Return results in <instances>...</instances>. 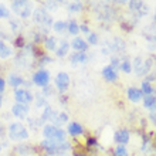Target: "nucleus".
I'll list each match as a JSON object with an SVG mask.
<instances>
[{
    "instance_id": "nucleus-38",
    "label": "nucleus",
    "mask_w": 156,
    "mask_h": 156,
    "mask_svg": "<svg viewBox=\"0 0 156 156\" xmlns=\"http://www.w3.org/2000/svg\"><path fill=\"white\" fill-rule=\"evenodd\" d=\"M87 145H88V146H95V145H98V142H97L95 138H88V139H87Z\"/></svg>"
},
{
    "instance_id": "nucleus-4",
    "label": "nucleus",
    "mask_w": 156,
    "mask_h": 156,
    "mask_svg": "<svg viewBox=\"0 0 156 156\" xmlns=\"http://www.w3.org/2000/svg\"><path fill=\"white\" fill-rule=\"evenodd\" d=\"M33 19L37 21L41 27L53 26V19H51V16H50L48 13H47V10H45V9H43V7L36 9V10H34Z\"/></svg>"
},
{
    "instance_id": "nucleus-18",
    "label": "nucleus",
    "mask_w": 156,
    "mask_h": 156,
    "mask_svg": "<svg viewBox=\"0 0 156 156\" xmlns=\"http://www.w3.org/2000/svg\"><path fill=\"white\" fill-rule=\"evenodd\" d=\"M12 48L9 47L7 44H6V41L4 40H0V58H3V60H6V58H9L10 55H12Z\"/></svg>"
},
{
    "instance_id": "nucleus-3",
    "label": "nucleus",
    "mask_w": 156,
    "mask_h": 156,
    "mask_svg": "<svg viewBox=\"0 0 156 156\" xmlns=\"http://www.w3.org/2000/svg\"><path fill=\"white\" fill-rule=\"evenodd\" d=\"M12 9L20 19H29L33 14V7L26 0H14L12 2Z\"/></svg>"
},
{
    "instance_id": "nucleus-41",
    "label": "nucleus",
    "mask_w": 156,
    "mask_h": 156,
    "mask_svg": "<svg viewBox=\"0 0 156 156\" xmlns=\"http://www.w3.org/2000/svg\"><path fill=\"white\" fill-rule=\"evenodd\" d=\"M4 88H6V81H4L3 78L0 77V94L4 91Z\"/></svg>"
},
{
    "instance_id": "nucleus-20",
    "label": "nucleus",
    "mask_w": 156,
    "mask_h": 156,
    "mask_svg": "<svg viewBox=\"0 0 156 156\" xmlns=\"http://www.w3.org/2000/svg\"><path fill=\"white\" fill-rule=\"evenodd\" d=\"M88 61V55H87V53H77L75 51L73 55H71V62L73 64H78V62H81V64H84V62Z\"/></svg>"
},
{
    "instance_id": "nucleus-16",
    "label": "nucleus",
    "mask_w": 156,
    "mask_h": 156,
    "mask_svg": "<svg viewBox=\"0 0 156 156\" xmlns=\"http://www.w3.org/2000/svg\"><path fill=\"white\" fill-rule=\"evenodd\" d=\"M109 47H111V51H115V53H122L125 50V41L122 38L115 37L112 38V41L109 43Z\"/></svg>"
},
{
    "instance_id": "nucleus-30",
    "label": "nucleus",
    "mask_w": 156,
    "mask_h": 156,
    "mask_svg": "<svg viewBox=\"0 0 156 156\" xmlns=\"http://www.w3.org/2000/svg\"><path fill=\"white\" fill-rule=\"evenodd\" d=\"M81 9H82V3L81 2H73V3L68 4V10L73 13H78V12H81Z\"/></svg>"
},
{
    "instance_id": "nucleus-28",
    "label": "nucleus",
    "mask_w": 156,
    "mask_h": 156,
    "mask_svg": "<svg viewBox=\"0 0 156 156\" xmlns=\"http://www.w3.org/2000/svg\"><path fill=\"white\" fill-rule=\"evenodd\" d=\"M140 91H142L144 97H145V95H152L153 88H152V85H151V82H149V81H144V82H142V88H140Z\"/></svg>"
},
{
    "instance_id": "nucleus-31",
    "label": "nucleus",
    "mask_w": 156,
    "mask_h": 156,
    "mask_svg": "<svg viewBox=\"0 0 156 156\" xmlns=\"http://www.w3.org/2000/svg\"><path fill=\"white\" fill-rule=\"evenodd\" d=\"M115 156H129L128 153L126 148H125V145H118L115 149Z\"/></svg>"
},
{
    "instance_id": "nucleus-43",
    "label": "nucleus",
    "mask_w": 156,
    "mask_h": 156,
    "mask_svg": "<svg viewBox=\"0 0 156 156\" xmlns=\"http://www.w3.org/2000/svg\"><path fill=\"white\" fill-rule=\"evenodd\" d=\"M74 156H84V155H74Z\"/></svg>"
},
{
    "instance_id": "nucleus-29",
    "label": "nucleus",
    "mask_w": 156,
    "mask_h": 156,
    "mask_svg": "<svg viewBox=\"0 0 156 156\" xmlns=\"http://www.w3.org/2000/svg\"><path fill=\"white\" fill-rule=\"evenodd\" d=\"M87 43H88V45H97L99 43L98 34H97V33H92V31H91V33L88 34V37H87Z\"/></svg>"
},
{
    "instance_id": "nucleus-11",
    "label": "nucleus",
    "mask_w": 156,
    "mask_h": 156,
    "mask_svg": "<svg viewBox=\"0 0 156 156\" xmlns=\"http://www.w3.org/2000/svg\"><path fill=\"white\" fill-rule=\"evenodd\" d=\"M71 47H73V50H75L77 53H87V50H88V43H87L84 38L81 37H75L74 40H73V43H71Z\"/></svg>"
},
{
    "instance_id": "nucleus-33",
    "label": "nucleus",
    "mask_w": 156,
    "mask_h": 156,
    "mask_svg": "<svg viewBox=\"0 0 156 156\" xmlns=\"http://www.w3.org/2000/svg\"><path fill=\"white\" fill-rule=\"evenodd\" d=\"M129 9H131V10H135L136 13L139 12L140 9H142V6H144V2H129Z\"/></svg>"
},
{
    "instance_id": "nucleus-1",
    "label": "nucleus",
    "mask_w": 156,
    "mask_h": 156,
    "mask_svg": "<svg viewBox=\"0 0 156 156\" xmlns=\"http://www.w3.org/2000/svg\"><path fill=\"white\" fill-rule=\"evenodd\" d=\"M43 135H44L45 139L53 140L55 144H62V142H66L67 133L61 128L54 126L53 123H47V125H44V128H43Z\"/></svg>"
},
{
    "instance_id": "nucleus-15",
    "label": "nucleus",
    "mask_w": 156,
    "mask_h": 156,
    "mask_svg": "<svg viewBox=\"0 0 156 156\" xmlns=\"http://www.w3.org/2000/svg\"><path fill=\"white\" fill-rule=\"evenodd\" d=\"M16 153L19 156H31L34 153V148L31 146V145H29V144H21V145H19L16 149Z\"/></svg>"
},
{
    "instance_id": "nucleus-21",
    "label": "nucleus",
    "mask_w": 156,
    "mask_h": 156,
    "mask_svg": "<svg viewBox=\"0 0 156 156\" xmlns=\"http://www.w3.org/2000/svg\"><path fill=\"white\" fill-rule=\"evenodd\" d=\"M144 107L148 109H153L156 107V97L155 95H145L144 97Z\"/></svg>"
},
{
    "instance_id": "nucleus-10",
    "label": "nucleus",
    "mask_w": 156,
    "mask_h": 156,
    "mask_svg": "<svg viewBox=\"0 0 156 156\" xmlns=\"http://www.w3.org/2000/svg\"><path fill=\"white\" fill-rule=\"evenodd\" d=\"M129 138H131V133L128 129H118L114 135V140L119 145H126L129 142Z\"/></svg>"
},
{
    "instance_id": "nucleus-12",
    "label": "nucleus",
    "mask_w": 156,
    "mask_h": 156,
    "mask_svg": "<svg viewBox=\"0 0 156 156\" xmlns=\"http://www.w3.org/2000/svg\"><path fill=\"white\" fill-rule=\"evenodd\" d=\"M101 73H102V77L105 78L108 82H115L116 80H118V71L114 70L111 66H105Z\"/></svg>"
},
{
    "instance_id": "nucleus-40",
    "label": "nucleus",
    "mask_w": 156,
    "mask_h": 156,
    "mask_svg": "<svg viewBox=\"0 0 156 156\" xmlns=\"http://www.w3.org/2000/svg\"><path fill=\"white\" fill-rule=\"evenodd\" d=\"M80 31H84V33H87V34H90V33H91L90 29H88V26H87V24H81V26H80Z\"/></svg>"
},
{
    "instance_id": "nucleus-14",
    "label": "nucleus",
    "mask_w": 156,
    "mask_h": 156,
    "mask_svg": "<svg viewBox=\"0 0 156 156\" xmlns=\"http://www.w3.org/2000/svg\"><path fill=\"white\" fill-rule=\"evenodd\" d=\"M128 99L132 101V102H139L140 99L144 98V94H142V91L139 88H136V87H131V88H128Z\"/></svg>"
},
{
    "instance_id": "nucleus-9",
    "label": "nucleus",
    "mask_w": 156,
    "mask_h": 156,
    "mask_svg": "<svg viewBox=\"0 0 156 156\" xmlns=\"http://www.w3.org/2000/svg\"><path fill=\"white\" fill-rule=\"evenodd\" d=\"M41 146L44 148L45 152L51 156H55V155H60V153H61V151H60V144H55V142H53V140H50V139L43 140V142H41Z\"/></svg>"
},
{
    "instance_id": "nucleus-19",
    "label": "nucleus",
    "mask_w": 156,
    "mask_h": 156,
    "mask_svg": "<svg viewBox=\"0 0 156 156\" xmlns=\"http://www.w3.org/2000/svg\"><path fill=\"white\" fill-rule=\"evenodd\" d=\"M68 50H70V43L66 40H62L61 43H60V47L55 50V55H57V57H64V55H67Z\"/></svg>"
},
{
    "instance_id": "nucleus-44",
    "label": "nucleus",
    "mask_w": 156,
    "mask_h": 156,
    "mask_svg": "<svg viewBox=\"0 0 156 156\" xmlns=\"http://www.w3.org/2000/svg\"><path fill=\"white\" fill-rule=\"evenodd\" d=\"M0 151H2V144H0Z\"/></svg>"
},
{
    "instance_id": "nucleus-36",
    "label": "nucleus",
    "mask_w": 156,
    "mask_h": 156,
    "mask_svg": "<svg viewBox=\"0 0 156 156\" xmlns=\"http://www.w3.org/2000/svg\"><path fill=\"white\" fill-rule=\"evenodd\" d=\"M44 9L47 10H57V3H54V2H47V3H44Z\"/></svg>"
},
{
    "instance_id": "nucleus-42",
    "label": "nucleus",
    "mask_w": 156,
    "mask_h": 156,
    "mask_svg": "<svg viewBox=\"0 0 156 156\" xmlns=\"http://www.w3.org/2000/svg\"><path fill=\"white\" fill-rule=\"evenodd\" d=\"M0 108H2V95H0Z\"/></svg>"
},
{
    "instance_id": "nucleus-25",
    "label": "nucleus",
    "mask_w": 156,
    "mask_h": 156,
    "mask_svg": "<svg viewBox=\"0 0 156 156\" xmlns=\"http://www.w3.org/2000/svg\"><path fill=\"white\" fill-rule=\"evenodd\" d=\"M53 115H54V109L50 107V105H47V107L44 108L43 114H41V122H44V121H51Z\"/></svg>"
},
{
    "instance_id": "nucleus-27",
    "label": "nucleus",
    "mask_w": 156,
    "mask_h": 156,
    "mask_svg": "<svg viewBox=\"0 0 156 156\" xmlns=\"http://www.w3.org/2000/svg\"><path fill=\"white\" fill-rule=\"evenodd\" d=\"M67 29V23L62 20H58V21H54L53 23V30L55 33H62L64 30Z\"/></svg>"
},
{
    "instance_id": "nucleus-32",
    "label": "nucleus",
    "mask_w": 156,
    "mask_h": 156,
    "mask_svg": "<svg viewBox=\"0 0 156 156\" xmlns=\"http://www.w3.org/2000/svg\"><path fill=\"white\" fill-rule=\"evenodd\" d=\"M0 19H10V10L4 4H0Z\"/></svg>"
},
{
    "instance_id": "nucleus-6",
    "label": "nucleus",
    "mask_w": 156,
    "mask_h": 156,
    "mask_svg": "<svg viewBox=\"0 0 156 156\" xmlns=\"http://www.w3.org/2000/svg\"><path fill=\"white\" fill-rule=\"evenodd\" d=\"M14 99H16L17 104L29 105V104L34 99V97L30 91L24 90V88H17V90H14Z\"/></svg>"
},
{
    "instance_id": "nucleus-45",
    "label": "nucleus",
    "mask_w": 156,
    "mask_h": 156,
    "mask_svg": "<svg viewBox=\"0 0 156 156\" xmlns=\"http://www.w3.org/2000/svg\"><path fill=\"white\" fill-rule=\"evenodd\" d=\"M155 20H156V16H155Z\"/></svg>"
},
{
    "instance_id": "nucleus-23",
    "label": "nucleus",
    "mask_w": 156,
    "mask_h": 156,
    "mask_svg": "<svg viewBox=\"0 0 156 156\" xmlns=\"http://www.w3.org/2000/svg\"><path fill=\"white\" fill-rule=\"evenodd\" d=\"M44 47L47 50H50V51H55L57 50V40H55V37H47L44 40Z\"/></svg>"
},
{
    "instance_id": "nucleus-34",
    "label": "nucleus",
    "mask_w": 156,
    "mask_h": 156,
    "mask_svg": "<svg viewBox=\"0 0 156 156\" xmlns=\"http://www.w3.org/2000/svg\"><path fill=\"white\" fill-rule=\"evenodd\" d=\"M109 66H111L114 70L118 71L119 67H121V60H119V58H116V57H112L111 58V64H109Z\"/></svg>"
},
{
    "instance_id": "nucleus-39",
    "label": "nucleus",
    "mask_w": 156,
    "mask_h": 156,
    "mask_svg": "<svg viewBox=\"0 0 156 156\" xmlns=\"http://www.w3.org/2000/svg\"><path fill=\"white\" fill-rule=\"evenodd\" d=\"M16 45L19 47V48H21V47L24 45V40H23V37H17V40H16Z\"/></svg>"
},
{
    "instance_id": "nucleus-8",
    "label": "nucleus",
    "mask_w": 156,
    "mask_h": 156,
    "mask_svg": "<svg viewBox=\"0 0 156 156\" xmlns=\"http://www.w3.org/2000/svg\"><path fill=\"white\" fill-rule=\"evenodd\" d=\"M29 111H30L29 105H24V104H17L16 102L12 107V114L19 119H27Z\"/></svg>"
},
{
    "instance_id": "nucleus-26",
    "label": "nucleus",
    "mask_w": 156,
    "mask_h": 156,
    "mask_svg": "<svg viewBox=\"0 0 156 156\" xmlns=\"http://www.w3.org/2000/svg\"><path fill=\"white\" fill-rule=\"evenodd\" d=\"M119 70L123 71L125 74H131V73H132V64H131V61H129L128 58H123L122 61H121V67H119Z\"/></svg>"
},
{
    "instance_id": "nucleus-5",
    "label": "nucleus",
    "mask_w": 156,
    "mask_h": 156,
    "mask_svg": "<svg viewBox=\"0 0 156 156\" xmlns=\"http://www.w3.org/2000/svg\"><path fill=\"white\" fill-rule=\"evenodd\" d=\"M54 84H55V88H57L60 92H66L70 87V75L61 71L55 75V80H54Z\"/></svg>"
},
{
    "instance_id": "nucleus-17",
    "label": "nucleus",
    "mask_w": 156,
    "mask_h": 156,
    "mask_svg": "<svg viewBox=\"0 0 156 156\" xmlns=\"http://www.w3.org/2000/svg\"><path fill=\"white\" fill-rule=\"evenodd\" d=\"M67 132L73 136H78V135H82V133H84V128H82L81 123L71 122L70 125H68V128H67Z\"/></svg>"
},
{
    "instance_id": "nucleus-24",
    "label": "nucleus",
    "mask_w": 156,
    "mask_h": 156,
    "mask_svg": "<svg viewBox=\"0 0 156 156\" xmlns=\"http://www.w3.org/2000/svg\"><path fill=\"white\" fill-rule=\"evenodd\" d=\"M67 30H68V33L73 34V36H77L78 33H80V26H78V23L75 20H71L67 23Z\"/></svg>"
},
{
    "instance_id": "nucleus-7",
    "label": "nucleus",
    "mask_w": 156,
    "mask_h": 156,
    "mask_svg": "<svg viewBox=\"0 0 156 156\" xmlns=\"http://www.w3.org/2000/svg\"><path fill=\"white\" fill-rule=\"evenodd\" d=\"M33 82L37 87H41V88L47 87V85H48V82H50V73L47 70H38V71H36V73H34V75H33Z\"/></svg>"
},
{
    "instance_id": "nucleus-22",
    "label": "nucleus",
    "mask_w": 156,
    "mask_h": 156,
    "mask_svg": "<svg viewBox=\"0 0 156 156\" xmlns=\"http://www.w3.org/2000/svg\"><path fill=\"white\" fill-rule=\"evenodd\" d=\"M133 68H135V73L138 75H144L145 74V68H144V61L140 57H136L133 60Z\"/></svg>"
},
{
    "instance_id": "nucleus-35",
    "label": "nucleus",
    "mask_w": 156,
    "mask_h": 156,
    "mask_svg": "<svg viewBox=\"0 0 156 156\" xmlns=\"http://www.w3.org/2000/svg\"><path fill=\"white\" fill-rule=\"evenodd\" d=\"M37 107L38 108H43V107H47V102H45V98L43 95H38L37 97Z\"/></svg>"
},
{
    "instance_id": "nucleus-37",
    "label": "nucleus",
    "mask_w": 156,
    "mask_h": 156,
    "mask_svg": "<svg viewBox=\"0 0 156 156\" xmlns=\"http://www.w3.org/2000/svg\"><path fill=\"white\" fill-rule=\"evenodd\" d=\"M9 23H10V29H12L13 31H17V30H19V27H20V26H19V21H17V20H10Z\"/></svg>"
},
{
    "instance_id": "nucleus-13",
    "label": "nucleus",
    "mask_w": 156,
    "mask_h": 156,
    "mask_svg": "<svg viewBox=\"0 0 156 156\" xmlns=\"http://www.w3.org/2000/svg\"><path fill=\"white\" fill-rule=\"evenodd\" d=\"M7 82H9V85L13 87V88H20L21 85H24V78L21 77V75L16 74V73H13V74H10L7 77Z\"/></svg>"
},
{
    "instance_id": "nucleus-2",
    "label": "nucleus",
    "mask_w": 156,
    "mask_h": 156,
    "mask_svg": "<svg viewBox=\"0 0 156 156\" xmlns=\"http://www.w3.org/2000/svg\"><path fill=\"white\" fill-rule=\"evenodd\" d=\"M7 136L14 142H20L29 138V131L21 122H13L7 129Z\"/></svg>"
}]
</instances>
